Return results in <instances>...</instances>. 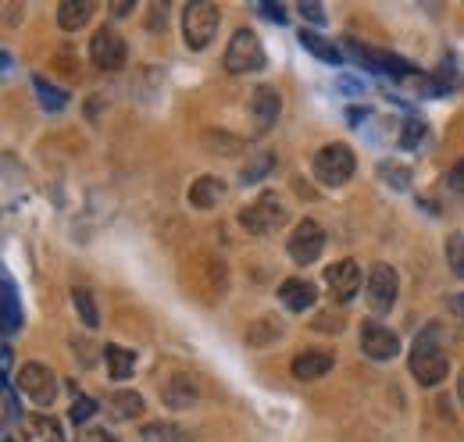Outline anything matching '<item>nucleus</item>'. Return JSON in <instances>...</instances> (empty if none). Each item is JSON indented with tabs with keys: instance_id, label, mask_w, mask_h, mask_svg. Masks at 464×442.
<instances>
[{
	"instance_id": "obj_27",
	"label": "nucleus",
	"mask_w": 464,
	"mask_h": 442,
	"mask_svg": "<svg viewBox=\"0 0 464 442\" xmlns=\"http://www.w3.org/2000/svg\"><path fill=\"white\" fill-rule=\"evenodd\" d=\"M276 158L272 154H257L254 161H246V168H243V182H261L268 171H276Z\"/></svg>"
},
{
	"instance_id": "obj_34",
	"label": "nucleus",
	"mask_w": 464,
	"mask_h": 442,
	"mask_svg": "<svg viewBox=\"0 0 464 442\" xmlns=\"http://www.w3.org/2000/svg\"><path fill=\"white\" fill-rule=\"evenodd\" d=\"M257 11H261L265 18H272V22H286V11H283L279 4H268V0H261V4H257Z\"/></svg>"
},
{
	"instance_id": "obj_16",
	"label": "nucleus",
	"mask_w": 464,
	"mask_h": 442,
	"mask_svg": "<svg viewBox=\"0 0 464 442\" xmlns=\"http://www.w3.org/2000/svg\"><path fill=\"white\" fill-rule=\"evenodd\" d=\"M197 382L189 379V375H172L165 386H161V399L172 407V410H186V407H193L197 403Z\"/></svg>"
},
{
	"instance_id": "obj_18",
	"label": "nucleus",
	"mask_w": 464,
	"mask_h": 442,
	"mask_svg": "<svg viewBox=\"0 0 464 442\" xmlns=\"http://www.w3.org/2000/svg\"><path fill=\"white\" fill-rule=\"evenodd\" d=\"M279 335H283V322H279L276 314H261V318H254V325L246 329L243 342H246L250 350H265V346H272Z\"/></svg>"
},
{
	"instance_id": "obj_32",
	"label": "nucleus",
	"mask_w": 464,
	"mask_h": 442,
	"mask_svg": "<svg viewBox=\"0 0 464 442\" xmlns=\"http://www.w3.org/2000/svg\"><path fill=\"white\" fill-rule=\"evenodd\" d=\"M18 418H22V410H18V396H14L11 382H4V421H7V425H14Z\"/></svg>"
},
{
	"instance_id": "obj_40",
	"label": "nucleus",
	"mask_w": 464,
	"mask_h": 442,
	"mask_svg": "<svg viewBox=\"0 0 464 442\" xmlns=\"http://www.w3.org/2000/svg\"><path fill=\"white\" fill-rule=\"evenodd\" d=\"M458 399L464 403V371H461V379H458Z\"/></svg>"
},
{
	"instance_id": "obj_4",
	"label": "nucleus",
	"mask_w": 464,
	"mask_h": 442,
	"mask_svg": "<svg viewBox=\"0 0 464 442\" xmlns=\"http://www.w3.org/2000/svg\"><path fill=\"white\" fill-rule=\"evenodd\" d=\"M265 64H268V57H265L257 33L254 29H236L229 47H226V68L232 75H246V72H261Z\"/></svg>"
},
{
	"instance_id": "obj_14",
	"label": "nucleus",
	"mask_w": 464,
	"mask_h": 442,
	"mask_svg": "<svg viewBox=\"0 0 464 442\" xmlns=\"http://www.w3.org/2000/svg\"><path fill=\"white\" fill-rule=\"evenodd\" d=\"M279 300L286 303V311L304 314V311H311L318 303V289L311 282H304V278H286L283 289H279Z\"/></svg>"
},
{
	"instance_id": "obj_31",
	"label": "nucleus",
	"mask_w": 464,
	"mask_h": 442,
	"mask_svg": "<svg viewBox=\"0 0 464 442\" xmlns=\"http://www.w3.org/2000/svg\"><path fill=\"white\" fill-rule=\"evenodd\" d=\"M93 414H97V403H93L90 396H75V403H72V421L82 425V421H90Z\"/></svg>"
},
{
	"instance_id": "obj_5",
	"label": "nucleus",
	"mask_w": 464,
	"mask_h": 442,
	"mask_svg": "<svg viewBox=\"0 0 464 442\" xmlns=\"http://www.w3.org/2000/svg\"><path fill=\"white\" fill-rule=\"evenodd\" d=\"M239 225L246 232H254V235H268L279 225H286V207H283V200L276 193H261L254 204H246L239 211Z\"/></svg>"
},
{
	"instance_id": "obj_30",
	"label": "nucleus",
	"mask_w": 464,
	"mask_h": 442,
	"mask_svg": "<svg viewBox=\"0 0 464 442\" xmlns=\"http://www.w3.org/2000/svg\"><path fill=\"white\" fill-rule=\"evenodd\" d=\"M379 171H382V178H386L393 189H407V186H411V171H407L404 165H379Z\"/></svg>"
},
{
	"instance_id": "obj_39",
	"label": "nucleus",
	"mask_w": 464,
	"mask_h": 442,
	"mask_svg": "<svg viewBox=\"0 0 464 442\" xmlns=\"http://www.w3.org/2000/svg\"><path fill=\"white\" fill-rule=\"evenodd\" d=\"M129 11V0H115V14H125Z\"/></svg>"
},
{
	"instance_id": "obj_11",
	"label": "nucleus",
	"mask_w": 464,
	"mask_h": 442,
	"mask_svg": "<svg viewBox=\"0 0 464 442\" xmlns=\"http://www.w3.org/2000/svg\"><path fill=\"white\" fill-rule=\"evenodd\" d=\"M325 285H329L333 300H340V303L353 300L357 289H361V268H357V261H336V264H329L325 268Z\"/></svg>"
},
{
	"instance_id": "obj_29",
	"label": "nucleus",
	"mask_w": 464,
	"mask_h": 442,
	"mask_svg": "<svg viewBox=\"0 0 464 442\" xmlns=\"http://www.w3.org/2000/svg\"><path fill=\"white\" fill-rule=\"evenodd\" d=\"M143 442H186V432L175 428V425H147Z\"/></svg>"
},
{
	"instance_id": "obj_26",
	"label": "nucleus",
	"mask_w": 464,
	"mask_h": 442,
	"mask_svg": "<svg viewBox=\"0 0 464 442\" xmlns=\"http://www.w3.org/2000/svg\"><path fill=\"white\" fill-rule=\"evenodd\" d=\"M447 264H450V272L458 278H464V235L461 232H450L447 235Z\"/></svg>"
},
{
	"instance_id": "obj_19",
	"label": "nucleus",
	"mask_w": 464,
	"mask_h": 442,
	"mask_svg": "<svg viewBox=\"0 0 464 442\" xmlns=\"http://www.w3.org/2000/svg\"><path fill=\"white\" fill-rule=\"evenodd\" d=\"M90 18H93V0H64L58 7V25L64 33L82 29Z\"/></svg>"
},
{
	"instance_id": "obj_28",
	"label": "nucleus",
	"mask_w": 464,
	"mask_h": 442,
	"mask_svg": "<svg viewBox=\"0 0 464 442\" xmlns=\"http://www.w3.org/2000/svg\"><path fill=\"white\" fill-rule=\"evenodd\" d=\"M425 132H429V129H425V121H421V118H407L404 132H401V147H404V150H418V147H421V139H425Z\"/></svg>"
},
{
	"instance_id": "obj_12",
	"label": "nucleus",
	"mask_w": 464,
	"mask_h": 442,
	"mask_svg": "<svg viewBox=\"0 0 464 442\" xmlns=\"http://www.w3.org/2000/svg\"><path fill=\"white\" fill-rule=\"evenodd\" d=\"M333 364H336V357H333L329 350H304V353L293 357L290 371H293V379H300V382H314V379L329 375Z\"/></svg>"
},
{
	"instance_id": "obj_3",
	"label": "nucleus",
	"mask_w": 464,
	"mask_h": 442,
	"mask_svg": "<svg viewBox=\"0 0 464 442\" xmlns=\"http://www.w3.org/2000/svg\"><path fill=\"white\" fill-rule=\"evenodd\" d=\"M314 178L322 182V186H329V189H340V186H347L350 178H353V171H357V158H353V150H350L347 143H329V147H322L318 154H314Z\"/></svg>"
},
{
	"instance_id": "obj_24",
	"label": "nucleus",
	"mask_w": 464,
	"mask_h": 442,
	"mask_svg": "<svg viewBox=\"0 0 464 442\" xmlns=\"http://www.w3.org/2000/svg\"><path fill=\"white\" fill-rule=\"evenodd\" d=\"M18 329H22V307H18V300H14L11 278L4 275V335H14Z\"/></svg>"
},
{
	"instance_id": "obj_25",
	"label": "nucleus",
	"mask_w": 464,
	"mask_h": 442,
	"mask_svg": "<svg viewBox=\"0 0 464 442\" xmlns=\"http://www.w3.org/2000/svg\"><path fill=\"white\" fill-rule=\"evenodd\" d=\"M33 86H36V97H40V104H44V108L54 110V114H58V110H64L68 97L61 93L58 86H51V82H47L44 75H36V79H33Z\"/></svg>"
},
{
	"instance_id": "obj_38",
	"label": "nucleus",
	"mask_w": 464,
	"mask_h": 442,
	"mask_svg": "<svg viewBox=\"0 0 464 442\" xmlns=\"http://www.w3.org/2000/svg\"><path fill=\"white\" fill-rule=\"evenodd\" d=\"M340 90H343V93H361L364 82H357V79H340Z\"/></svg>"
},
{
	"instance_id": "obj_17",
	"label": "nucleus",
	"mask_w": 464,
	"mask_h": 442,
	"mask_svg": "<svg viewBox=\"0 0 464 442\" xmlns=\"http://www.w3.org/2000/svg\"><path fill=\"white\" fill-rule=\"evenodd\" d=\"M22 428H25V442H64L58 418L51 414H25Z\"/></svg>"
},
{
	"instance_id": "obj_1",
	"label": "nucleus",
	"mask_w": 464,
	"mask_h": 442,
	"mask_svg": "<svg viewBox=\"0 0 464 442\" xmlns=\"http://www.w3.org/2000/svg\"><path fill=\"white\" fill-rule=\"evenodd\" d=\"M440 335H443L440 325H429L425 332H418V339L411 346V375H414L418 386L425 389L440 386L447 379V371H450V357L440 346Z\"/></svg>"
},
{
	"instance_id": "obj_15",
	"label": "nucleus",
	"mask_w": 464,
	"mask_h": 442,
	"mask_svg": "<svg viewBox=\"0 0 464 442\" xmlns=\"http://www.w3.org/2000/svg\"><path fill=\"white\" fill-rule=\"evenodd\" d=\"M222 197H226V182H222L218 175H200V178L189 186V204H193L197 211H211V207H218Z\"/></svg>"
},
{
	"instance_id": "obj_35",
	"label": "nucleus",
	"mask_w": 464,
	"mask_h": 442,
	"mask_svg": "<svg viewBox=\"0 0 464 442\" xmlns=\"http://www.w3.org/2000/svg\"><path fill=\"white\" fill-rule=\"evenodd\" d=\"M447 311H450L454 318H461V322H464V293H454V296H447Z\"/></svg>"
},
{
	"instance_id": "obj_36",
	"label": "nucleus",
	"mask_w": 464,
	"mask_h": 442,
	"mask_svg": "<svg viewBox=\"0 0 464 442\" xmlns=\"http://www.w3.org/2000/svg\"><path fill=\"white\" fill-rule=\"evenodd\" d=\"M450 186H454L458 193H464V161L461 165H454V171H450Z\"/></svg>"
},
{
	"instance_id": "obj_23",
	"label": "nucleus",
	"mask_w": 464,
	"mask_h": 442,
	"mask_svg": "<svg viewBox=\"0 0 464 442\" xmlns=\"http://www.w3.org/2000/svg\"><path fill=\"white\" fill-rule=\"evenodd\" d=\"M72 303H75V311H79V318H82V325H86V329H97V325H101L97 296H93L86 285H75V289H72Z\"/></svg>"
},
{
	"instance_id": "obj_41",
	"label": "nucleus",
	"mask_w": 464,
	"mask_h": 442,
	"mask_svg": "<svg viewBox=\"0 0 464 442\" xmlns=\"http://www.w3.org/2000/svg\"><path fill=\"white\" fill-rule=\"evenodd\" d=\"M97 442H115V439H111V436H104V432H101V436H97Z\"/></svg>"
},
{
	"instance_id": "obj_8",
	"label": "nucleus",
	"mask_w": 464,
	"mask_h": 442,
	"mask_svg": "<svg viewBox=\"0 0 464 442\" xmlns=\"http://www.w3.org/2000/svg\"><path fill=\"white\" fill-rule=\"evenodd\" d=\"M18 389H22L33 403L47 407V403H54V396H58V379H54V371H51L47 364L29 360V364H22V371H18Z\"/></svg>"
},
{
	"instance_id": "obj_21",
	"label": "nucleus",
	"mask_w": 464,
	"mask_h": 442,
	"mask_svg": "<svg viewBox=\"0 0 464 442\" xmlns=\"http://www.w3.org/2000/svg\"><path fill=\"white\" fill-rule=\"evenodd\" d=\"M143 410H147V403H143L140 392H115V396L108 399V414H111L115 421H132V418H140Z\"/></svg>"
},
{
	"instance_id": "obj_10",
	"label": "nucleus",
	"mask_w": 464,
	"mask_h": 442,
	"mask_svg": "<svg viewBox=\"0 0 464 442\" xmlns=\"http://www.w3.org/2000/svg\"><path fill=\"white\" fill-rule=\"evenodd\" d=\"M361 350H364L372 360H393V357L401 353V339L386 329V325L368 322V325L361 329Z\"/></svg>"
},
{
	"instance_id": "obj_7",
	"label": "nucleus",
	"mask_w": 464,
	"mask_h": 442,
	"mask_svg": "<svg viewBox=\"0 0 464 442\" xmlns=\"http://www.w3.org/2000/svg\"><path fill=\"white\" fill-rule=\"evenodd\" d=\"M322 246H325V232H322L318 221H311V218L300 221L290 232V243H286L293 264H314V261L322 257Z\"/></svg>"
},
{
	"instance_id": "obj_22",
	"label": "nucleus",
	"mask_w": 464,
	"mask_h": 442,
	"mask_svg": "<svg viewBox=\"0 0 464 442\" xmlns=\"http://www.w3.org/2000/svg\"><path fill=\"white\" fill-rule=\"evenodd\" d=\"M104 360H108V368H111V379H132V368H136V353L132 350H125V346H115V342H108L104 346Z\"/></svg>"
},
{
	"instance_id": "obj_20",
	"label": "nucleus",
	"mask_w": 464,
	"mask_h": 442,
	"mask_svg": "<svg viewBox=\"0 0 464 442\" xmlns=\"http://www.w3.org/2000/svg\"><path fill=\"white\" fill-rule=\"evenodd\" d=\"M296 36H300V47H304L307 54L318 57L322 64H343V54H340V47H333L325 36H318V33H311V29H300Z\"/></svg>"
},
{
	"instance_id": "obj_13",
	"label": "nucleus",
	"mask_w": 464,
	"mask_h": 442,
	"mask_svg": "<svg viewBox=\"0 0 464 442\" xmlns=\"http://www.w3.org/2000/svg\"><path fill=\"white\" fill-rule=\"evenodd\" d=\"M250 110H254V121L261 132H268L276 121H279V110H283V97L272 90V86H257L254 97H250Z\"/></svg>"
},
{
	"instance_id": "obj_33",
	"label": "nucleus",
	"mask_w": 464,
	"mask_h": 442,
	"mask_svg": "<svg viewBox=\"0 0 464 442\" xmlns=\"http://www.w3.org/2000/svg\"><path fill=\"white\" fill-rule=\"evenodd\" d=\"M300 18H307V22L322 25V22H325V7H322L318 0H304V4H300Z\"/></svg>"
},
{
	"instance_id": "obj_2",
	"label": "nucleus",
	"mask_w": 464,
	"mask_h": 442,
	"mask_svg": "<svg viewBox=\"0 0 464 442\" xmlns=\"http://www.w3.org/2000/svg\"><path fill=\"white\" fill-rule=\"evenodd\" d=\"M218 22H222V11L215 4H208V0L186 4V11H182V40H186V47L189 51H204L215 40Z\"/></svg>"
},
{
	"instance_id": "obj_37",
	"label": "nucleus",
	"mask_w": 464,
	"mask_h": 442,
	"mask_svg": "<svg viewBox=\"0 0 464 442\" xmlns=\"http://www.w3.org/2000/svg\"><path fill=\"white\" fill-rule=\"evenodd\" d=\"M368 114H372L368 108H350V110H347V121L353 125V129H357V125H361V121H364Z\"/></svg>"
},
{
	"instance_id": "obj_9",
	"label": "nucleus",
	"mask_w": 464,
	"mask_h": 442,
	"mask_svg": "<svg viewBox=\"0 0 464 442\" xmlns=\"http://www.w3.org/2000/svg\"><path fill=\"white\" fill-rule=\"evenodd\" d=\"M90 57L97 61V68L118 72V68L129 61V47H125V40L118 36L115 29H101V33L93 36V43H90Z\"/></svg>"
},
{
	"instance_id": "obj_6",
	"label": "nucleus",
	"mask_w": 464,
	"mask_h": 442,
	"mask_svg": "<svg viewBox=\"0 0 464 442\" xmlns=\"http://www.w3.org/2000/svg\"><path fill=\"white\" fill-rule=\"evenodd\" d=\"M397 289H401V278L390 264H375L368 272V282H364V296H368V307L375 314H390L393 303H397Z\"/></svg>"
}]
</instances>
